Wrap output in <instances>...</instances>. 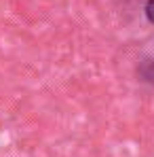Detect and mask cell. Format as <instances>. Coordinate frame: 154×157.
<instances>
[{
	"label": "cell",
	"mask_w": 154,
	"mask_h": 157,
	"mask_svg": "<svg viewBox=\"0 0 154 157\" xmlns=\"http://www.w3.org/2000/svg\"><path fill=\"white\" fill-rule=\"evenodd\" d=\"M146 17H148L150 24H154V0H148L146 2Z\"/></svg>",
	"instance_id": "1"
}]
</instances>
